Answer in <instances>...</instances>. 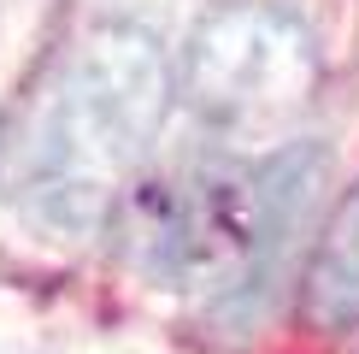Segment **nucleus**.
Wrapping results in <instances>:
<instances>
[{"label": "nucleus", "instance_id": "2", "mask_svg": "<svg viewBox=\"0 0 359 354\" xmlns=\"http://www.w3.org/2000/svg\"><path fill=\"white\" fill-rule=\"evenodd\" d=\"M324 148L289 142L242 171L171 177L154 189H124L107 218L124 225V248L147 277L212 284V307L259 319L294 230L306 225L324 183Z\"/></svg>", "mask_w": 359, "mask_h": 354}, {"label": "nucleus", "instance_id": "4", "mask_svg": "<svg viewBox=\"0 0 359 354\" xmlns=\"http://www.w3.org/2000/svg\"><path fill=\"white\" fill-rule=\"evenodd\" d=\"M301 313L324 336L359 331V183L336 201L312 242V260L301 272Z\"/></svg>", "mask_w": 359, "mask_h": 354}, {"label": "nucleus", "instance_id": "1", "mask_svg": "<svg viewBox=\"0 0 359 354\" xmlns=\"http://www.w3.org/2000/svg\"><path fill=\"white\" fill-rule=\"evenodd\" d=\"M177 88L154 29L100 24L59 65L24 136L18 195L53 230H95L159 142Z\"/></svg>", "mask_w": 359, "mask_h": 354}, {"label": "nucleus", "instance_id": "3", "mask_svg": "<svg viewBox=\"0 0 359 354\" xmlns=\"http://www.w3.org/2000/svg\"><path fill=\"white\" fill-rule=\"evenodd\" d=\"M318 77V41L289 6L224 0L194 24L171 88L218 136H271L306 112Z\"/></svg>", "mask_w": 359, "mask_h": 354}]
</instances>
